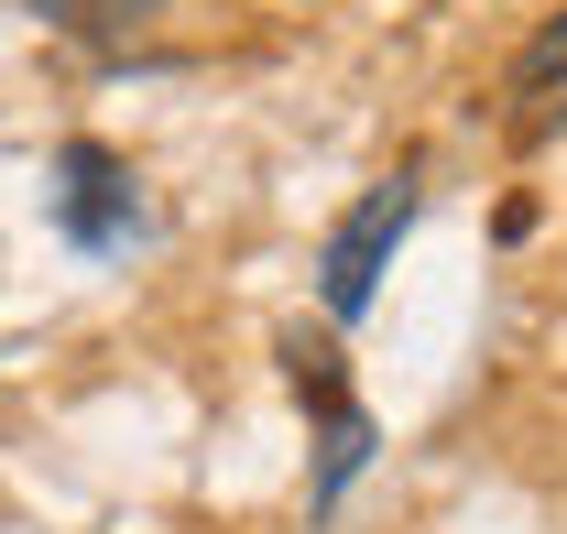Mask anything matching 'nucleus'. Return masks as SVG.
I'll use <instances>...</instances> for the list:
<instances>
[{
	"label": "nucleus",
	"instance_id": "nucleus-1",
	"mask_svg": "<svg viewBox=\"0 0 567 534\" xmlns=\"http://www.w3.org/2000/svg\"><path fill=\"white\" fill-rule=\"evenodd\" d=\"M404 229H415V175H382V186L328 229V251H317V306H328L339 328L371 317V295H382L393 251H404Z\"/></svg>",
	"mask_w": 567,
	"mask_h": 534
},
{
	"label": "nucleus",
	"instance_id": "nucleus-2",
	"mask_svg": "<svg viewBox=\"0 0 567 534\" xmlns=\"http://www.w3.org/2000/svg\"><path fill=\"white\" fill-rule=\"evenodd\" d=\"M55 229H66L76 251L142 240V186H132V164H121L110 142H66V153H55Z\"/></svg>",
	"mask_w": 567,
	"mask_h": 534
},
{
	"label": "nucleus",
	"instance_id": "nucleus-3",
	"mask_svg": "<svg viewBox=\"0 0 567 534\" xmlns=\"http://www.w3.org/2000/svg\"><path fill=\"white\" fill-rule=\"evenodd\" d=\"M502 132L524 142V153L567 132V11H546V22L524 33V55L502 76Z\"/></svg>",
	"mask_w": 567,
	"mask_h": 534
},
{
	"label": "nucleus",
	"instance_id": "nucleus-4",
	"mask_svg": "<svg viewBox=\"0 0 567 534\" xmlns=\"http://www.w3.org/2000/svg\"><path fill=\"white\" fill-rule=\"evenodd\" d=\"M33 11H44V33H66L87 55H121V44H142L164 22V0H33Z\"/></svg>",
	"mask_w": 567,
	"mask_h": 534
},
{
	"label": "nucleus",
	"instance_id": "nucleus-5",
	"mask_svg": "<svg viewBox=\"0 0 567 534\" xmlns=\"http://www.w3.org/2000/svg\"><path fill=\"white\" fill-rule=\"evenodd\" d=\"M360 459H371V414H360V403H339V414H328V448H317V502H339Z\"/></svg>",
	"mask_w": 567,
	"mask_h": 534
}]
</instances>
